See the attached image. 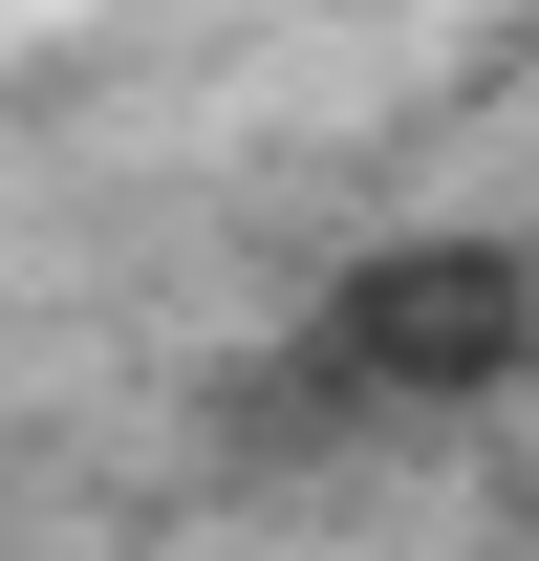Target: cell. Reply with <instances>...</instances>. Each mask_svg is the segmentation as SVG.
I'll list each match as a JSON object with an SVG mask.
<instances>
[{
    "label": "cell",
    "instance_id": "cell-1",
    "mask_svg": "<svg viewBox=\"0 0 539 561\" xmlns=\"http://www.w3.org/2000/svg\"><path fill=\"white\" fill-rule=\"evenodd\" d=\"M539 367V260L518 238H389V260L324 280V389L367 411H474Z\"/></svg>",
    "mask_w": 539,
    "mask_h": 561
}]
</instances>
